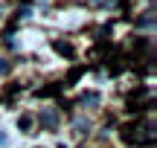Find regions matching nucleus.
<instances>
[{"instance_id":"obj_9","label":"nucleus","mask_w":157,"mask_h":148,"mask_svg":"<svg viewBox=\"0 0 157 148\" xmlns=\"http://www.w3.org/2000/svg\"><path fill=\"white\" fill-rule=\"evenodd\" d=\"M154 23V17H151V12H146V15L140 17V20H137V26H151Z\"/></svg>"},{"instance_id":"obj_4","label":"nucleus","mask_w":157,"mask_h":148,"mask_svg":"<svg viewBox=\"0 0 157 148\" xmlns=\"http://www.w3.org/2000/svg\"><path fill=\"white\" fill-rule=\"evenodd\" d=\"M148 46H151V41H148V38H134V46H131V52H134V61H140V55H146Z\"/></svg>"},{"instance_id":"obj_7","label":"nucleus","mask_w":157,"mask_h":148,"mask_svg":"<svg viewBox=\"0 0 157 148\" xmlns=\"http://www.w3.org/2000/svg\"><path fill=\"white\" fill-rule=\"evenodd\" d=\"M82 73H84V67H73V70H70V76H67V84H64V87H70V84H76V81L82 79Z\"/></svg>"},{"instance_id":"obj_1","label":"nucleus","mask_w":157,"mask_h":148,"mask_svg":"<svg viewBox=\"0 0 157 148\" xmlns=\"http://www.w3.org/2000/svg\"><path fill=\"white\" fill-rule=\"evenodd\" d=\"M119 137L128 145H151L154 142V125H148V122H143V119L125 122V125L119 128Z\"/></svg>"},{"instance_id":"obj_6","label":"nucleus","mask_w":157,"mask_h":148,"mask_svg":"<svg viewBox=\"0 0 157 148\" xmlns=\"http://www.w3.org/2000/svg\"><path fill=\"white\" fill-rule=\"evenodd\" d=\"M111 61H113V64H108V73H111V76H119V73H122V67H125L122 58L117 55V58H111Z\"/></svg>"},{"instance_id":"obj_10","label":"nucleus","mask_w":157,"mask_h":148,"mask_svg":"<svg viewBox=\"0 0 157 148\" xmlns=\"http://www.w3.org/2000/svg\"><path fill=\"white\" fill-rule=\"evenodd\" d=\"M76 131H78V134H87V131H90V122H84V119H76Z\"/></svg>"},{"instance_id":"obj_8","label":"nucleus","mask_w":157,"mask_h":148,"mask_svg":"<svg viewBox=\"0 0 157 148\" xmlns=\"http://www.w3.org/2000/svg\"><path fill=\"white\" fill-rule=\"evenodd\" d=\"M17 128H21L23 134H29V128H32V116H29V113H23L21 119H17Z\"/></svg>"},{"instance_id":"obj_2","label":"nucleus","mask_w":157,"mask_h":148,"mask_svg":"<svg viewBox=\"0 0 157 148\" xmlns=\"http://www.w3.org/2000/svg\"><path fill=\"white\" fill-rule=\"evenodd\" d=\"M41 128H47V131H56L58 128V113L56 110H44L41 113Z\"/></svg>"},{"instance_id":"obj_13","label":"nucleus","mask_w":157,"mask_h":148,"mask_svg":"<svg viewBox=\"0 0 157 148\" xmlns=\"http://www.w3.org/2000/svg\"><path fill=\"white\" fill-rule=\"evenodd\" d=\"M61 148H64V145H61Z\"/></svg>"},{"instance_id":"obj_5","label":"nucleus","mask_w":157,"mask_h":148,"mask_svg":"<svg viewBox=\"0 0 157 148\" xmlns=\"http://www.w3.org/2000/svg\"><path fill=\"white\" fill-rule=\"evenodd\" d=\"M52 50H56L58 52V55H73V46H70V44H64V41H56V44H52Z\"/></svg>"},{"instance_id":"obj_11","label":"nucleus","mask_w":157,"mask_h":148,"mask_svg":"<svg viewBox=\"0 0 157 148\" xmlns=\"http://www.w3.org/2000/svg\"><path fill=\"white\" fill-rule=\"evenodd\" d=\"M9 70H12L9 61H0V76H9Z\"/></svg>"},{"instance_id":"obj_12","label":"nucleus","mask_w":157,"mask_h":148,"mask_svg":"<svg viewBox=\"0 0 157 148\" xmlns=\"http://www.w3.org/2000/svg\"><path fill=\"white\" fill-rule=\"evenodd\" d=\"M90 3H96V6H105V3H111V0H90Z\"/></svg>"},{"instance_id":"obj_3","label":"nucleus","mask_w":157,"mask_h":148,"mask_svg":"<svg viewBox=\"0 0 157 148\" xmlns=\"http://www.w3.org/2000/svg\"><path fill=\"white\" fill-rule=\"evenodd\" d=\"M61 87H64V84L52 81V84H47V87H38V90H35V96H38V99H50V96H58V93H61Z\"/></svg>"}]
</instances>
